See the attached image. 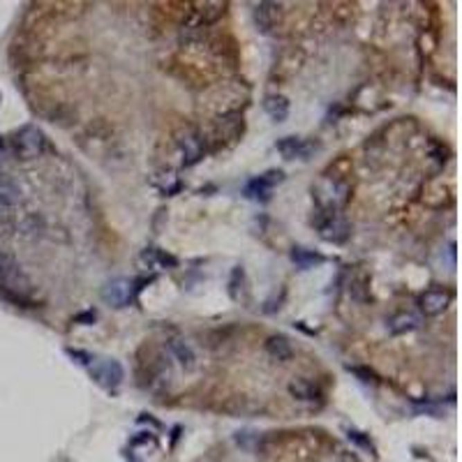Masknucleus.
<instances>
[{"label": "nucleus", "instance_id": "obj_8", "mask_svg": "<svg viewBox=\"0 0 462 462\" xmlns=\"http://www.w3.org/2000/svg\"><path fill=\"white\" fill-rule=\"evenodd\" d=\"M448 303H451V296H448L446 292H437V289H430V292H425L418 299V305L427 317L441 314L448 308Z\"/></svg>", "mask_w": 462, "mask_h": 462}, {"label": "nucleus", "instance_id": "obj_4", "mask_svg": "<svg viewBox=\"0 0 462 462\" xmlns=\"http://www.w3.org/2000/svg\"><path fill=\"white\" fill-rule=\"evenodd\" d=\"M91 375L107 391H116L123 382V368L118 361H95L91 365Z\"/></svg>", "mask_w": 462, "mask_h": 462}, {"label": "nucleus", "instance_id": "obj_9", "mask_svg": "<svg viewBox=\"0 0 462 462\" xmlns=\"http://www.w3.org/2000/svg\"><path fill=\"white\" fill-rule=\"evenodd\" d=\"M280 5L275 3H261L257 5V10H254V21H257L259 30L261 33H271L275 26L280 24Z\"/></svg>", "mask_w": 462, "mask_h": 462}, {"label": "nucleus", "instance_id": "obj_17", "mask_svg": "<svg viewBox=\"0 0 462 462\" xmlns=\"http://www.w3.org/2000/svg\"><path fill=\"white\" fill-rule=\"evenodd\" d=\"M418 323H420V319H418L416 314L402 312V314L393 317L391 323H389V330H391L393 335H402V333H409V330H416Z\"/></svg>", "mask_w": 462, "mask_h": 462}, {"label": "nucleus", "instance_id": "obj_21", "mask_svg": "<svg viewBox=\"0 0 462 462\" xmlns=\"http://www.w3.org/2000/svg\"><path fill=\"white\" fill-rule=\"evenodd\" d=\"M349 296L358 303L368 301V287H365V280H354L349 287Z\"/></svg>", "mask_w": 462, "mask_h": 462}, {"label": "nucleus", "instance_id": "obj_18", "mask_svg": "<svg viewBox=\"0 0 462 462\" xmlns=\"http://www.w3.org/2000/svg\"><path fill=\"white\" fill-rule=\"evenodd\" d=\"M153 183L162 195H176V192H181L183 188L181 178H178L174 171H160V174L153 178Z\"/></svg>", "mask_w": 462, "mask_h": 462}, {"label": "nucleus", "instance_id": "obj_5", "mask_svg": "<svg viewBox=\"0 0 462 462\" xmlns=\"http://www.w3.org/2000/svg\"><path fill=\"white\" fill-rule=\"evenodd\" d=\"M102 299L114 308H125L132 301V282L125 278L107 282L105 289H102Z\"/></svg>", "mask_w": 462, "mask_h": 462}, {"label": "nucleus", "instance_id": "obj_22", "mask_svg": "<svg viewBox=\"0 0 462 462\" xmlns=\"http://www.w3.org/2000/svg\"><path fill=\"white\" fill-rule=\"evenodd\" d=\"M259 181H261V185H266L268 190H273L275 185H280L285 181V174H282V171H268V174L259 176Z\"/></svg>", "mask_w": 462, "mask_h": 462}, {"label": "nucleus", "instance_id": "obj_13", "mask_svg": "<svg viewBox=\"0 0 462 462\" xmlns=\"http://www.w3.org/2000/svg\"><path fill=\"white\" fill-rule=\"evenodd\" d=\"M169 351L171 356L176 358L178 363L183 365L185 370H192L195 368V351H192V347L185 340H178V337H174V340H169Z\"/></svg>", "mask_w": 462, "mask_h": 462}, {"label": "nucleus", "instance_id": "obj_7", "mask_svg": "<svg viewBox=\"0 0 462 462\" xmlns=\"http://www.w3.org/2000/svg\"><path fill=\"white\" fill-rule=\"evenodd\" d=\"M319 233L328 243H344L351 233V226L340 215H326V220L319 222Z\"/></svg>", "mask_w": 462, "mask_h": 462}, {"label": "nucleus", "instance_id": "obj_11", "mask_svg": "<svg viewBox=\"0 0 462 462\" xmlns=\"http://www.w3.org/2000/svg\"><path fill=\"white\" fill-rule=\"evenodd\" d=\"M19 197H21V192H19V185L15 178L8 174H0V208L17 206Z\"/></svg>", "mask_w": 462, "mask_h": 462}, {"label": "nucleus", "instance_id": "obj_12", "mask_svg": "<svg viewBox=\"0 0 462 462\" xmlns=\"http://www.w3.org/2000/svg\"><path fill=\"white\" fill-rule=\"evenodd\" d=\"M266 351H268V356L275 358V361H280V363L289 361V358H292V354H294L292 342H289L285 335L268 337V340H266Z\"/></svg>", "mask_w": 462, "mask_h": 462}, {"label": "nucleus", "instance_id": "obj_1", "mask_svg": "<svg viewBox=\"0 0 462 462\" xmlns=\"http://www.w3.org/2000/svg\"><path fill=\"white\" fill-rule=\"evenodd\" d=\"M349 199V185L337 178H323L317 185V202L321 206L323 215H335V211Z\"/></svg>", "mask_w": 462, "mask_h": 462}, {"label": "nucleus", "instance_id": "obj_25", "mask_svg": "<svg viewBox=\"0 0 462 462\" xmlns=\"http://www.w3.org/2000/svg\"><path fill=\"white\" fill-rule=\"evenodd\" d=\"M354 372H356V375H361V377H363L361 382H365V384L372 382V372H365V370H361V368H354Z\"/></svg>", "mask_w": 462, "mask_h": 462}, {"label": "nucleus", "instance_id": "obj_16", "mask_svg": "<svg viewBox=\"0 0 462 462\" xmlns=\"http://www.w3.org/2000/svg\"><path fill=\"white\" fill-rule=\"evenodd\" d=\"M264 109L266 114L278 123H282L289 116V102L287 98H282V95H268L264 100Z\"/></svg>", "mask_w": 462, "mask_h": 462}, {"label": "nucleus", "instance_id": "obj_15", "mask_svg": "<svg viewBox=\"0 0 462 462\" xmlns=\"http://www.w3.org/2000/svg\"><path fill=\"white\" fill-rule=\"evenodd\" d=\"M141 266L143 268H162V266H176L178 261L171 257V254H164L160 250H155V247H148V250L141 252Z\"/></svg>", "mask_w": 462, "mask_h": 462}, {"label": "nucleus", "instance_id": "obj_23", "mask_svg": "<svg viewBox=\"0 0 462 462\" xmlns=\"http://www.w3.org/2000/svg\"><path fill=\"white\" fill-rule=\"evenodd\" d=\"M347 437H349V441H354V444L363 446L365 451H372V444H370V439H368V437H363V432L349 430V432H347Z\"/></svg>", "mask_w": 462, "mask_h": 462}, {"label": "nucleus", "instance_id": "obj_20", "mask_svg": "<svg viewBox=\"0 0 462 462\" xmlns=\"http://www.w3.org/2000/svg\"><path fill=\"white\" fill-rule=\"evenodd\" d=\"M268 190L266 185H261V181L259 178H254V181H250L245 185V197L247 199H254V202H266L268 199Z\"/></svg>", "mask_w": 462, "mask_h": 462}, {"label": "nucleus", "instance_id": "obj_2", "mask_svg": "<svg viewBox=\"0 0 462 462\" xmlns=\"http://www.w3.org/2000/svg\"><path fill=\"white\" fill-rule=\"evenodd\" d=\"M46 139L44 134L39 132L35 125H26L15 134L12 139V148H15V155L19 160H35L44 153Z\"/></svg>", "mask_w": 462, "mask_h": 462}, {"label": "nucleus", "instance_id": "obj_14", "mask_svg": "<svg viewBox=\"0 0 462 462\" xmlns=\"http://www.w3.org/2000/svg\"><path fill=\"white\" fill-rule=\"evenodd\" d=\"M289 393H292L296 400H301V402H314V400L319 398V389H317L312 382H308V379H294V382L289 384Z\"/></svg>", "mask_w": 462, "mask_h": 462}, {"label": "nucleus", "instance_id": "obj_24", "mask_svg": "<svg viewBox=\"0 0 462 462\" xmlns=\"http://www.w3.org/2000/svg\"><path fill=\"white\" fill-rule=\"evenodd\" d=\"M77 321H81V323H91V321H95V312H84V314H79V317H77Z\"/></svg>", "mask_w": 462, "mask_h": 462}, {"label": "nucleus", "instance_id": "obj_10", "mask_svg": "<svg viewBox=\"0 0 462 462\" xmlns=\"http://www.w3.org/2000/svg\"><path fill=\"white\" fill-rule=\"evenodd\" d=\"M226 10V3H199L195 15H197V28H204V26L215 24L217 19H222Z\"/></svg>", "mask_w": 462, "mask_h": 462}, {"label": "nucleus", "instance_id": "obj_6", "mask_svg": "<svg viewBox=\"0 0 462 462\" xmlns=\"http://www.w3.org/2000/svg\"><path fill=\"white\" fill-rule=\"evenodd\" d=\"M275 148H278V153L285 157V160H296V157H299V160H308V155L317 148V143L299 139V136H285V139L275 143Z\"/></svg>", "mask_w": 462, "mask_h": 462}, {"label": "nucleus", "instance_id": "obj_3", "mask_svg": "<svg viewBox=\"0 0 462 462\" xmlns=\"http://www.w3.org/2000/svg\"><path fill=\"white\" fill-rule=\"evenodd\" d=\"M176 146L183 155L185 167H195V164L204 157V141L195 130L183 127L176 132Z\"/></svg>", "mask_w": 462, "mask_h": 462}, {"label": "nucleus", "instance_id": "obj_19", "mask_svg": "<svg viewBox=\"0 0 462 462\" xmlns=\"http://www.w3.org/2000/svg\"><path fill=\"white\" fill-rule=\"evenodd\" d=\"M292 261L299 268H303V271H308V268L319 266L323 261V257H321V254L312 252V250H305V247H294V250H292Z\"/></svg>", "mask_w": 462, "mask_h": 462}]
</instances>
